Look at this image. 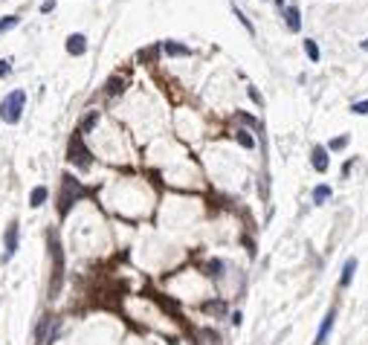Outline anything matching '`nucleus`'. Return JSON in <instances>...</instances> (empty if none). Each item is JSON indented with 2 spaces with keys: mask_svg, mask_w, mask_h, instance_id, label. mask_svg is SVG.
<instances>
[{
  "mask_svg": "<svg viewBox=\"0 0 368 345\" xmlns=\"http://www.w3.org/2000/svg\"><path fill=\"white\" fill-rule=\"evenodd\" d=\"M81 197H84V186H81L76 177L64 174V177H61V195H58V215H67L70 206H73L76 200H81Z\"/></svg>",
  "mask_w": 368,
  "mask_h": 345,
  "instance_id": "f257e3e1",
  "label": "nucleus"
},
{
  "mask_svg": "<svg viewBox=\"0 0 368 345\" xmlns=\"http://www.w3.org/2000/svg\"><path fill=\"white\" fill-rule=\"evenodd\" d=\"M49 253H52V281H49V299H55L61 284H64V255L55 235H49Z\"/></svg>",
  "mask_w": 368,
  "mask_h": 345,
  "instance_id": "f03ea898",
  "label": "nucleus"
},
{
  "mask_svg": "<svg viewBox=\"0 0 368 345\" xmlns=\"http://www.w3.org/2000/svg\"><path fill=\"white\" fill-rule=\"evenodd\" d=\"M23 104H26V93L23 90H12L3 102H0V119L3 122H9V125H15L18 119H21L23 113Z\"/></svg>",
  "mask_w": 368,
  "mask_h": 345,
  "instance_id": "7ed1b4c3",
  "label": "nucleus"
},
{
  "mask_svg": "<svg viewBox=\"0 0 368 345\" xmlns=\"http://www.w3.org/2000/svg\"><path fill=\"white\" fill-rule=\"evenodd\" d=\"M58 334H61V322L52 319V316H44V319L38 322V328H35V339H38V345H52L58 339Z\"/></svg>",
  "mask_w": 368,
  "mask_h": 345,
  "instance_id": "20e7f679",
  "label": "nucleus"
},
{
  "mask_svg": "<svg viewBox=\"0 0 368 345\" xmlns=\"http://www.w3.org/2000/svg\"><path fill=\"white\" fill-rule=\"evenodd\" d=\"M67 154H70V162H76L79 168H90V151L84 148V142H81V134H76V137L70 139V148H67Z\"/></svg>",
  "mask_w": 368,
  "mask_h": 345,
  "instance_id": "39448f33",
  "label": "nucleus"
},
{
  "mask_svg": "<svg viewBox=\"0 0 368 345\" xmlns=\"http://www.w3.org/2000/svg\"><path fill=\"white\" fill-rule=\"evenodd\" d=\"M18 220H12L9 226H6V235H3V244H6V253H3V258H12V255L18 253Z\"/></svg>",
  "mask_w": 368,
  "mask_h": 345,
  "instance_id": "423d86ee",
  "label": "nucleus"
},
{
  "mask_svg": "<svg viewBox=\"0 0 368 345\" xmlns=\"http://www.w3.org/2000/svg\"><path fill=\"white\" fill-rule=\"evenodd\" d=\"M334 319H336V308H331V311L325 313L319 331H316V342L313 345H325V339H328V334H331V328H334Z\"/></svg>",
  "mask_w": 368,
  "mask_h": 345,
  "instance_id": "0eeeda50",
  "label": "nucleus"
},
{
  "mask_svg": "<svg viewBox=\"0 0 368 345\" xmlns=\"http://www.w3.org/2000/svg\"><path fill=\"white\" fill-rule=\"evenodd\" d=\"M67 52L70 55H84V52H87V38H84V35H70L67 38Z\"/></svg>",
  "mask_w": 368,
  "mask_h": 345,
  "instance_id": "6e6552de",
  "label": "nucleus"
},
{
  "mask_svg": "<svg viewBox=\"0 0 368 345\" xmlns=\"http://www.w3.org/2000/svg\"><path fill=\"white\" fill-rule=\"evenodd\" d=\"M354 273H357V258H348L345 267H342V278H339V288H348L354 281Z\"/></svg>",
  "mask_w": 368,
  "mask_h": 345,
  "instance_id": "1a4fd4ad",
  "label": "nucleus"
},
{
  "mask_svg": "<svg viewBox=\"0 0 368 345\" xmlns=\"http://www.w3.org/2000/svg\"><path fill=\"white\" fill-rule=\"evenodd\" d=\"M313 168L316 171H328V148H322V145L313 148Z\"/></svg>",
  "mask_w": 368,
  "mask_h": 345,
  "instance_id": "9d476101",
  "label": "nucleus"
},
{
  "mask_svg": "<svg viewBox=\"0 0 368 345\" xmlns=\"http://www.w3.org/2000/svg\"><path fill=\"white\" fill-rule=\"evenodd\" d=\"M46 195H49V192H46V186H35L32 189V195H29V206H44V200H46Z\"/></svg>",
  "mask_w": 368,
  "mask_h": 345,
  "instance_id": "9b49d317",
  "label": "nucleus"
},
{
  "mask_svg": "<svg viewBox=\"0 0 368 345\" xmlns=\"http://www.w3.org/2000/svg\"><path fill=\"white\" fill-rule=\"evenodd\" d=\"M284 15H287V26L293 29V32H299V29H301V21H299V6H296V3H293V6H287V12H284Z\"/></svg>",
  "mask_w": 368,
  "mask_h": 345,
  "instance_id": "f8f14e48",
  "label": "nucleus"
},
{
  "mask_svg": "<svg viewBox=\"0 0 368 345\" xmlns=\"http://www.w3.org/2000/svg\"><path fill=\"white\" fill-rule=\"evenodd\" d=\"M328 197H331V186H316V189H313V200H316V203H325Z\"/></svg>",
  "mask_w": 368,
  "mask_h": 345,
  "instance_id": "ddd939ff",
  "label": "nucleus"
},
{
  "mask_svg": "<svg viewBox=\"0 0 368 345\" xmlns=\"http://www.w3.org/2000/svg\"><path fill=\"white\" fill-rule=\"evenodd\" d=\"M232 12H235V18H238V21H241L243 26H247V32H250V35H255V26L250 23V18H247V15H243V12L238 9V6H235V3H232Z\"/></svg>",
  "mask_w": 368,
  "mask_h": 345,
  "instance_id": "4468645a",
  "label": "nucleus"
},
{
  "mask_svg": "<svg viewBox=\"0 0 368 345\" xmlns=\"http://www.w3.org/2000/svg\"><path fill=\"white\" fill-rule=\"evenodd\" d=\"M304 52H308V58H311L313 64L319 61V46H316V41H311V38H308V41H304Z\"/></svg>",
  "mask_w": 368,
  "mask_h": 345,
  "instance_id": "2eb2a0df",
  "label": "nucleus"
},
{
  "mask_svg": "<svg viewBox=\"0 0 368 345\" xmlns=\"http://www.w3.org/2000/svg\"><path fill=\"white\" fill-rule=\"evenodd\" d=\"M165 52H168V55H189V46H183V44H165Z\"/></svg>",
  "mask_w": 368,
  "mask_h": 345,
  "instance_id": "dca6fc26",
  "label": "nucleus"
},
{
  "mask_svg": "<svg viewBox=\"0 0 368 345\" xmlns=\"http://www.w3.org/2000/svg\"><path fill=\"white\" fill-rule=\"evenodd\" d=\"M203 311L206 313H226V305H223V302H206Z\"/></svg>",
  "mask_w": 368,
  "mask_h": 345,
  "instance_id": "f3484780",
  "label": "nucleus"
},
{
  "mask_svg": "<svg viewBox=\"0 0 368 345\" xmlns=\"http://www.w3.org/2000/svg\"><path fill=\"white\" fill-rule=\"evenodd\" d=\"M12 26H18V15H6V18H0V32H6Z\"/></svg>",
  "mask_w": 368,
  "mask_h": 345,
  "instance_id": "a211bd4d",
  "label": "nucleus"
},
{
  "mask_svg": "<svg viewBox=\"0 0 368 345\" xmlns=\"http://www.w3.org/2000/svg\"><path fill=\"white\" fill-rule=\"evenodd\" d=\"M348 145V137H336V139H331V151H342Z\"/></svg>",
  "mask_w": 368,
  "mask_h": 345,
  "instance_id": "6ab92c4d",
  "label": "nucleus"
},
{
  "mask_svg": "<svg viewBox=\"0 0 368 345\" xmlns=\"http://www.w3.org/2000/svg\"><path fill=\"white\" fill-rule=\"evenodd\" d=\"M104 87H107V93H119V90H122V79H110Z\"/></svg>",
  "mask_w": 368,
  "mask_h": 345,
  "instance_id": "aec40b11",
  "label": "nucleus"
},
{
  "mask_svg": "<svg viewBox=\"0 0 368 345\" xmlns=\"http://www.w3.org/2000/svg\"><path fill=\"white\" fill-rule=\"evenodd\" d=\"M351 110H354V113H359V116L368 113V99H365V102H354V104H351Z\"/></svg>",
  "mask_w": 368,
  "mask_h": 345,
  "instance_id": "412c9836",
  "label": "nucleus"
},
{
  "mask_svg": "<svg viewBox=\"0 0 368 345\" xmlns=\"http://www.w3.org/2000/svg\"><path fill=\"white\" fill-rule=\"evenodd\" d=\"M238 139H241L243 145H247V148H250V145H253V137H250V134H247V131H241V134H238Z\"/></svg>",
  "mask_w": 368,
  "mask_h": 345,
  "instance_id": "4be33fe9",
  "label": "nucleus"
},
{
  "mask_svg": "<svg viewBox=\"0 0 368 345\" xmlns=\"http://www.w3.org/2000/svg\"><path fill=\"white\" fill-rule=\"evenodd\" d=\"M9 61H0V79H3V76H9Z\"/></svg>",
  "mask_w": 368,
  "mask_h": 345,
  "instance_id": "5701e85b",
  "label": "nucleus"
},
{
  "mask_svg": "<svg viewBox=\"0 0 368 345\" xmlns=\"http://www.w3.org/2000/svg\"><path fill=\"white\" fill-rule=\"evenodd\" d=\"M52 9H55V0H46L44 6H41V12H52Z\"/></svg>",
  "mask_w": 368,
  "mask_h": 345,
  "instance_id": "b1692460",
  "label": "nucleus"
},
{
  "mask_svg": "<svg viewBox=\"0 0 368 345\" xmlns=\"http://www.w3.org/2000/svg\"><path fill=\"white\" fill-rule=\"evenodd\" d=\"M362 49H365V52H368V41H362Z\"/></svg>",
  "mask_w": 368,
  "mask_h": 345,
  "instance_id": "393cba45",
  "label": "nucleus"
}]
</instances>
